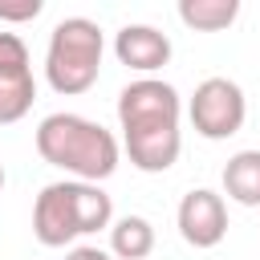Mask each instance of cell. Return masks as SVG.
I'll return each instance as SVG.
<instances>
[{
	"mask_svg": "<svg viewBox=\"0 0 260 260\" xmlns=\"http://www.w3.org/2000/svg\"><path fill=\"white\" fill-rule=\"evenodd\" d=\"M37 154L49 167L69 171L81 183H102V179H110L118 171L122 146H118V138L106 126H98V122H89L81 114H65L61 110V114L41 118V126H37Z\"/></svg>",
	"mask_w": 260,
	"mask_h": 260,
	"instance_id": "obj_1",
	"label": "cell"
},
{
	"mask_svg": "<svg viewBox=\"0 0 260 260\" xmlns=\"http://www.w3.org/2000/svg\"><path fill=\"white\" fill-rule=\"evenodd\" d=\"M110 223H114V203L98 183H81V179L49 183L32 203V236L45 248H65L77 236H89Z\"/></svg>",
	"mask_w": 260,
	"mask_h": 260,
	"instance_id": "obj_2",
	"label": "cell"
},
{
	"mask_svg": "<svg viewBox=\"0 0 260 260\" xmlns=\"http://www.w3.org/2000/svg\"><path fill=\"white\" fill-rule=\"evenodd\" d=\"M102 53H106V37L89 16H65L53 32H49V49H45V77L57 93L73 98L85 93L98 73H102Z\"/></svg>",
	"mask_w": 260,
	"mask_h": 260,
	"instance_id": "obj_3",
	"label": "cell"
},
{
	"mask_svg": "<svg viewBox=\"0 0 260 260\" xmlns=\"http://www.w3.org/2000/svg\"><path fill=\"white\" fill-rule=\"evenodd\" d=\"M187 114H191V126H195L199 138L219 142V138H232L244 126L248 102H244V89L232 77H207V81L195 85Z\"/></svg>",
	"mask_w": 260,
	"mask_h": 260,
	"instance_id": "obj_4",
	"label": "cell"
},
{
	"mask_svg": "<svg viewBox=\"0 0 260 260\" xmlns=\"http://www.w3.org/2000/svg\"><path fill=\"white\" fill-rule=\"evenodd\" d=\"M179 114H183V102H179V89L171 81L138 77L118 93V126H122V134L179 126Z\"/></svg>",
	"mask_w": 260,
	"mask_h": 260,
	"instance_id": "obj_5",
	"label": "cell"
},
{
	"mask_svg": "<svg viewBox=\"0 0 260 260\" xmlns=\"http://www.w3.org/2000/svg\"><path fill=\"white\" fill-rule=\"evenodd\" d=\"M179 236L191 244V248H215L223 236H228V203L223 195L207 191V187H195L179 199Z\"/></svg>",
	"mask_w": 260,
	"mask_h": 260,
	"instance_id": "obj_6",
	"label": "cell"
},
{
	"mask_svg": "<svg viewBox=\"0 0 260 260\" xmlns=\"http://www.w3.org/2000/svg\"><path fill=\"white\" fill-rule=\"evenodd\" d=\"M114 57L126 69L154 73L171 61V37L158 32L154 24H122L118 37H114Z\"/></svg>",
	"mask_w": 260,
	"mask_h": 260,
	"instance_id": "obj_7",
	"label": "cell"
},
{
	"mask_svg": "<svg viewBox=\"0 0 260 260\" xmlns=\"http://www.w3.org/2000/svg\"><path fill=\"white\" fill-rule=\"evenodd\" d=\"M122 146L130 154V162L142 171V175H162L175 167L179 150H183V134L179 126H162V130H134V134H122Z\"/></svg>",
	"mask_w": 260,
	"mask_h": 260,
	"instance_id": "obj_8",
	"label": "cell"
},
{
	"mask_svg": "<svg viewBox=\"0 0 260 260\" xmlns=\"http://www.w3.org/2000/svg\"><path fill=\"white\" fill-rule=\"evenodd\" d=\"M223 191L240 207H260V150H236L223 167Z\"/></svg>",
	"mask_w": 260,
	"mask_h": 260,
	"instance_id": "obj_9",
	"label": "cell"
},
{
	"mask_svg": "<svg viewBox=\"0 0 260 260\" xmlns=\"http://www.w3.org/2000/svg\"><path fill=\"white\" fill-rule=\"evenodd\" d=\"M110 252L118 260H146L154 252V228L146 215H122L110 223Z\"/></svg>",
	"mask_w": 260,
	"mask_h": 260,
	"instance_id": "obj_10",
	"label": "cell"
},
{
	"mask_svg": "<svg viewBox=\"0 0 260 260\" xmlns=\"http://www.w3.org/2000/svg\"><path fill=\"white\" fill-rule=\"evenodd\" d=\"M240 16V0H179V20L195 32H219Z\"/></svg>",
	"mask_w": 260,
	"mask_h": 260,
	"instance_id": "obj_11",
	"label": "cell"
},
{
	"mask_svg": "<svg viewBox=\"0 0 260 260\" xmlns=\"http://www.w3.org/2000/svg\"><path fill=\"white\" fill-rule=\"evenodd\" d=\"M37 102V81L32 73H0V126L20 122Z\"/></svg>",
	"mask_w": 260,
	"mask_h": 260,
	"instance_id": "obj_12",
	"label": "cell"
},
{
	"mask_svg": "<svg viewBox=\"0 0 260 260\" xmlns=\"http://www.w3.org/2000/svg\"><path fill=\"white\" fill-rule=\"evenodd\" d=\"M0 73H32L28 69V49L16 32H0Z\"/></svg>",
	"mask_w": 260,
	"mask_h": 260,
	"instance_id": "obj_13",
	"label": "cell"
},
{
	"mask_svg": "<svg viewBox=\"0 0 260 260\" xmlns=\"http://www.w3.org/2000/svg\"><path fill=\"white\" fill-rule=\"evenodd\" d=\"M41 8V0H0V20H37Z\"/></svg>",
	"mask_w": 260,
	"mask_h": 260,
	"instance_id": "obj_14",
	"label": "cell"
},
{
	"mask_svg": "<svg viewBox=\"0 0 260 260\" xmlns=\"http://www.w3.org/2000/svg\"><path fill=\"white\" fill-rule=\"evenodd\" d=\"M65 260H110V252H102V248H93V244H77V248L65 252Z\"/></svg>",
	"mask_w": 260,
	"mask_h": 260,
	"instance_id": "obj_15",
	"label": "cell"
},
{
	"mask_svg": "<svg viewBox=\"0 0 260 260\" xmlns=\"http://www.w3.org/2000/svg\"><path fill=\"white\" fill-rule=\"evenodd\" d=\"M0 187H4V162H0Z\"/></svg>",
	"mask_w": 260,
	"mask_h": 260,
	"instance_id": "obj_16",
	"label": "cell"
}]
</instances>
